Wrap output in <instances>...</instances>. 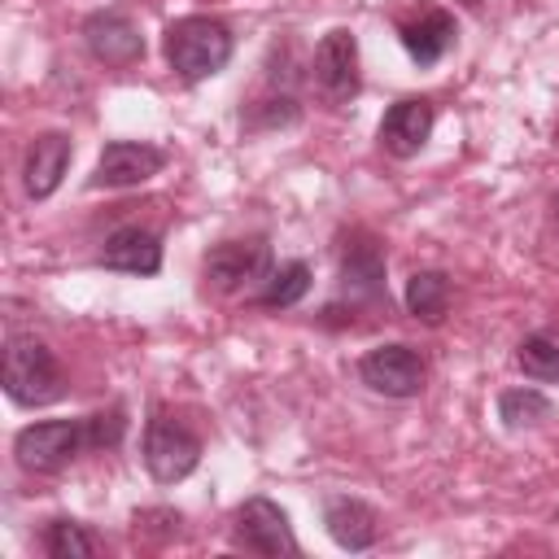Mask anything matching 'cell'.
I'll return each mask as SVG.
<instances>
[{
    "label": "cell",
    "instance_id": "7a4b0ae2",
    "mask_svg": "<svg viewBox=\"0 0 559 559\" xmlns=\"http://www.w3.org/2000/svg\"><path fill=\"white\" fill-rule=\"evenodd\" d=\"M4 393L17 406H48L61 397V367L35 336H13L4 349Z\"/></svg>",
    "mask_w": 559,
    "mask_h": 559
},
{
    "label": "cell",
    "instance_id": "9a60e30c",
    "mask_svg": "<svg viewBox=\"0 0 559 559\" xmlns=\"http://www.w3.org/2000/svg\"><path fill=\"white\" fill-rule=\"evenodd\" d=\"M323 524H328L332 542L345 550H367L380 537V515L362 498H332L323 511Z\"/></svg>",
    "mask_w": 559,
    "mask_h": 559
},
{
    "label": "cell",
    "instance_id": "8fae6325",
    "mask_svg": "<svg viewBox=\"0 0 559 559\" xmlns=\"http://www.w3.org/2000/svg\"><path fill=\"white\" fill-rule=\"evenodd\" d=\"M432 122H437L432 100H424V96H406V100L389 105V114L380 118V148L393 153V157H415V153L428 144Z\"/></svg>",
    "mask_w": 559,
    "mask_h": 559
},
{
    "label": "cell",
    "instance_id": "52a82bcc",
    "mask_svg": "<svg viewBox=\"0 0 559 559\" xmlns=\"http://www.w3.org/2000/svg\"><path fill=\"white\" fill-rule=\"evenodd\" d=\"M236 546L253 550V555H266V559H280V555H297V537H293V524L284 515L280 502L271 498H245L240 511H236Z\"/></svg>",
    "mask_w": 559,
    "mask_h": 559
},
{
    "label": "cell",
    "instance_id": "9c48e42d",
    "mask_svg": "<svg viewBox=\"0 0 559 559\" xmlns=\"http://www.w3.org/2000/svg\"><path fill=\"white\" fill-rule=\"evenodd\" d=\"M166 166V153L140 140H114L100 148L96 170H92V188H135L144 179H153Z\"/></svg>",
    "mask_w": 559,
    "mask_h": 559
},
{
    "label": "cell",
    "instance_id": "5bb4252c",
    "mask_svg": "<svg viewBox=\"0 0 559 559\" xmlns=\"http://www.w3.org/2000/svg\"><path fill=\"white\" fill-rule=\"evenodd\" d=\"M100 266L127 271V275H157L162 271V240L148 227H118L100 249Z\"/></svg>",
    "mask_w": 559,
    "mask_h": 559
},
{
    "label": "cell",
    "instance_id": "ffe728a7",
    "mask_svg": "<svg viewBox=\"0 0 559 559\" xmlns=\"http://www.w3.org/2000/svg\"><path fill=\"white\" fill-rule=\"evenodd\" d=\"M44 550H48L52 559H87V555L100 550V542H96L83 524H74V520H48V528H44Z\"/></svg>",
    "mask_w": 559,
    "mask_h": 559
},
{
    "label": "cell",
    "instance_id": "2e32d148",
    "mask_svg": "<svg viewBox=\"0 0 559 559\" xmlns=\"http://www.w3.org/2000/svg\"><path fill=\"white\" fill-rule=\"evenodd\" d=\"M402 44L406 52L419 61V66H432L445 57V48L454 44V17L441 13V9H428L419 22H406L402 26Z\"/></svg>",
    "mask_w": 559,
    "mask_h": 559
},
{
    "label": "cell",
    "instance_id": "d6986e66",
    "mask_svg": "<svg viewBox=\"0 0 559 559\" xmlns=\"http://www.w3.org/2000/svg\"><path fill=\"white\" fill-rule=\"evenodd\" d=\"M306 288H310V266L306 262H288V266H280V271L266 275V288L258 293V306H266V310L297 306L306 297Z\"/></svg>",
    "mask_w": 559,
    "mask_h": 559
},
{
    "label": "cell",
    "instance_id": "3957f363",
    "mask_svg": "<svg viewBox=\"0 0 559 559\" xmlns=\"http://www.w3.org/2000/svg\"><path fill=\"white\" fill-rule=\"evenodd\" d=\"M197 463H201V441H197V432H192L183 419H175V415H166V411H153V419H148V428H144V467H148V476L162 480V485H175V480H183Z\"/></svg>",
    "mask_w": 559,
    "mask_h": 559
},
{
    "label": "cell",
    "instance_id": "cb8c5ba5",
    "mask_svg": "<svg viewBox=\"0 0 559 559\" xmlns=\"http://www.w3.org/2000/svg\"><path fill=\"white\" fill-rule=\"evenodd\" d=\"M463 4H480V0H463Z\"/></svg>",
    "mask_w": 559,
    "mask_h": 559
},
{
    "label": "cell",
    "instance_id": "30bf717a",
    "mask_svg": "<svg viewBox=\"0 0 559 559\" xmlns=\"http://www.w3.org/2000/svg\"><path fill=\"white\" fill-rule=\"evenodd\" d=\"M83 44L96 61L122 70V66H135L144 57V39L135 31V22L127 13H114V9H100L83 22Z\"/></svg>",
    "mask_w": 559,
    "mask_h": 559
},
{
    "label": "cell",
    "instance_id": "4fadbf2b",
    "mask_svg": "<svg viewBox=\"0 0 559 559\" xmlns=\"http://www.w3.org/2000/svg\"><path fill=\"white\" fill-rule=\"evenodd\" d=\"M341 284L354 301H367V306H380L389 301L384 297V253L376 240L358 236L354 245H345L341 253Z\"/></svg>",
    "mask_w": 559,
    "mask_h": 559
},
{
    "label": "cell",
    "instance_id": "7c38bea8",
    "mask_svg": "<svg viewBox=\"0 0 559 559\" xmlns=\"http://www.w3.org/2000/svg\"><path fill=\"white\" fill-rule=\"evenodd\" d=\"M70 157H74L70 135H61V131H44V135H39V140L26 148V166H22L26 197H35V201L52 197V192H57V183L66 179Z\"/></svg>",
    "mask_w": 559,
    "mask_h": 559
},
{
    "label": "cell",
    "instance_id": "7402d4cb",
    "mask_svg": "<svg viewBox=\"0 0 559 559\" xmlns=\"http://www.w3.org/2000/svg\"><path fill=\"white\" fill-rule=\"evenodd\" d=\"M122 437V411L87 415V445H114Z\"/></svg>",
    "mask_w": 559,
    "mask_h": 559
},
{
    "label": "cell",
    "instance_id": "6da1fadb",
    "mask_svg": "<svg viewBox=\"0 0 559 559\" xmlns=\"http://www.w3.org/2000/svg\"><path fill=\"white\" fill-rule=\"evenodd\" d=\"M162 48H166L170 70L183 83H201V79L218 74L231 61V31L218 17L192 13V17H179V22L166 26Z\"/></svg>",
    "mask_w": 559,
    "mask_h": 559
},
{
    "label": "cell",
    "instance_id": "ba28073f",
    "mask_svg": "<svg viewBox=\"0 0 559 559\" xmlns=\"http://www.w3.org/2000/svg\"><path fill=\"white\" fill-rule=\"evenodd\" d=\"M424 358L411 345H376L358 362V380L384 397H415L424 389Z\"/></svg>",
    "mask_w": 559,
    "mask_h": 559
},
{
    "label": "cell",
    "instance_id": "8992f818",
    "mask_svg": "<svg viewBox=\"0 0 559 559\" xmlns=\"http://www.w3.org/2000/svg\"><path fill=\"white\" fill-rule=\"evenodd\" d=\"M310 79L328 105H345L358 92V39H354V31L336 26L314 44Z\"/></svg>",
    "mask_w": 559,
    "mask_h": 559
},
{
    "label": "cell",
    "instance_id": "5b68a950",
    "mask_svg": "<svg viewBox=\"0 0 559 559\" xmlns=\"http://www.w3.org/2000/svg\"><path fill=\"white\" fill-rule=\"evenodd\" d=\"M201 275L214 293H245L253 284H266L271 275V249L266 240H223L201 258Z\"/></svg>",
    "mask_w": 559,
    "mask_h": 559
},
{
    "label": "cell",
    "instance_id": "e0dca14e",
    "mask_svg": "<svg viewBox=\"0 0 559 559\" xmlns=\"http://www.w3.org/2000/svg\"><path fill=\"white\" fill-rule=\"evenodd\" d=\"M406 310L424 323H441L450 310V280L441 271H415L406 280Z\"/></svg>",
    "mask_w": 559,
    "mask_h": 559
},
{
    "label": "cell",
    "instance_id": "277c9868",
    "mask_svg": "<svg viewBox=\"0 0 559 559\" xmlns=\"http://www.w3.org/2000/svg\"><path fill=\"white\" fill-rule=\"evenodd\" d=\"M87 445V419H44L13 437V454L26 472H61Z\"/></svg>",
    "mask_w": 559,
    "mask_h": 559
},
{
    "label": "cell",
    "instance_id": "603a6c76",
    "mask_svg": "<svg viewBox=\"0 0 559 559\" xmlns=\"http://www.w3.org/2000/svg\"><path fill=\"white\" fill-rule=\"evenodd\" d=\"M555 218H559V197H555Z\"/></svg>",
    "mask_w": 559,
    "mask_h": 559
},
{
    "label": "cell",
    "instance_id": "ac0fdd59",
    "mask_svg": "<svg viewBox=\"0 0 559 559\" xmlns=\"http://www.w3.org/2000/svg\"><path fill=\"white\" fill-rule=\"evenodd\" d=\"M515 362H520L524 376L559 384V328H542V332L524 336L520 349H515Z\"/></svg>",
    "mask_w": 559,
    "mask_h": 559
},
{
    "label": "cell",
    "instance_id": "44dd1931",
    "mask_svg": "<svg viewBox=\"0 0 559 559\" xmlns=\"http://www.w3.org/2000/svg\"><path fill=\"white\" fill-rule=\"evenodd\" d=\"M498 415L507 428H533V424L550 419V402L537 389H507L498 397Z\"/></svg>",
    "mask_w": 559,
    "mask_h": 559
}]
</instances>
